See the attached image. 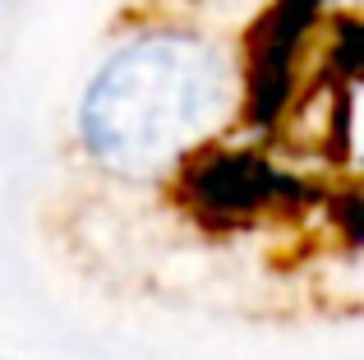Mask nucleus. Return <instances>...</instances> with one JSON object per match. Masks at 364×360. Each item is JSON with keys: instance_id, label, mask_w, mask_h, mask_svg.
<instances>
[{"instance_id": "f257e3e1", "label": "nucleus", "mask_w": 364, "mask_h": 360, "mask_svg": "<svg viewBox=\"0 0 364 360\" xmlns=\"http://www.w3.org/2000/svg\"><path fill=\"white\" fill-rule=\"evenodd\" d=\"M231 107L222 46L194 33H152L107 60L83 97V144L102 166L152 176L180 162Z\"/></svg>"}, {"instance_id": "f03ea898", "label": "nucleus", "mask_w": 364, "mask_h": 360, "mask_svg": "<svg viewBox=\"0 0 364 360\" xmlns=\"http://www.w3.org/2000/svg\"><path fill=\"white\" fill-rule=\"evenodd\" d=\"M176 194L203 222L235 226V222H254L258 213L291 203L300 194V185H295V176L277 171L254 148H208L185 166Z\"/></svg>"}]
</instances>
